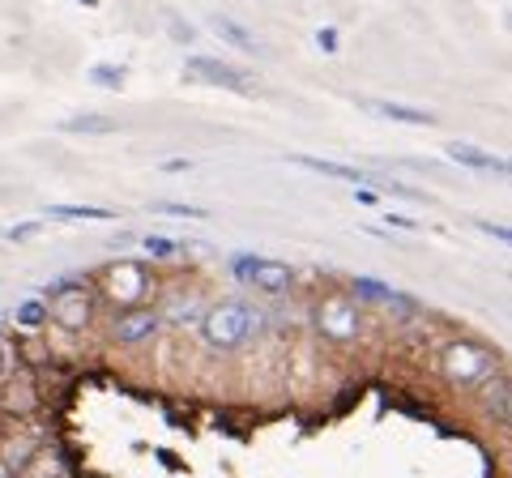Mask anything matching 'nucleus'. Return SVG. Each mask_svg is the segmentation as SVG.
Returning <instances> with one entry per match:
<instances>
[{
  "instance_id": "nucleus-1",
  "label": "nucleus",
  "mask_w": 512,
  "mask_h": 478,
  "mask_svg": "<svg viewBox=\"0 0 512 478\" xmlns=\"http://www.w3.org/2000/svg\"><path fill=\"white\" fill-rule=\"evenodd\" d=\"M265 316L256 312L244 299H218L201 312V342L214 350V355H231V350H244L256 333H261Z\"/></svg>"
},
{
  "instance_id": "nucleus-2",
  "label": "nucleus",
  "mask_w": 512,
  "mask_h": 478,
  "mask_svg": "<svg viewBox=\"0 0 512 478\" xmlns=\"http://www.w3.org/2000/svg\"><path fill=\"white\" fill-rule=\"evenodd\" d=\"M500 372V359H495V350L478 346L470 338H453L444 350H440V376L448 380V385L457 389H474L483 385L487 376Z\"/></svg>"
},
{
  "instance_id": "nucleus-3",
  "label": "nucleus",
  "mask_w": 512,
  "mask_h": 478,
  "mask_svg": "<svg viewBox=\"0 0 512 478\" xmlns=\"http://www.w3.org/2000/svg\"><path fill=\"white\" fill-rule=\"evenodd\" d=\"M99 295L107 299L116 312L128 308H150V295H154V278L141 261H116L99 274Z\"/></svg>"
},
{
  "instance_id": "nucleus-4",
  "label": "nucleus",
  "mask_w": 512,
  "mask_h": 478,
  "mask_svg": "<svg viewBox=\"0 0 512 478\" xmlns=\"http://www.w3.org/2000/svg\"><path fill=\"white\" fill-rule=\"evenodd\" d=\"M47 321L64 333H86L94 321V291L82 278H64L56 286H47Z\"/></svg>"
},
{
  "instance_id": "nucleus-5",
  "label": "nucleus",
  "mask_w": 512,
  "mask_h": 478,
  "mask_svg": "<svg viewBox=\"0 0 512 478\" xmlns=\"http://www.w3.org/2000/svg\"><path fill=\"white\" fill-rule=\"evenodd\" d=\"M231 278L256 286L261 295H291L295 286V269L274 257H256V252H235L231 257Z\"/></svg>"
},
{
  "instance_id": "nucleus-6",
  "label": "nucleus",
  "mask_w": 512,
  "mask_h": 478,
  "mask_svg": "<svg viewBox=\"0 0 512 478\" xmlns=\"http://www.w3.org/2000/svg\"><path fill=\"white\" fill-rule=\"evenodd\" d=\"M316 329L333 346H350L363 338V308L350 295H325L316 304Z\"/></svg>"
},
{
  "instance_id": "nucleus-7",
  "label": "nucleus",
  "mask_w": 512,
  "mask_h": 478,
  "mask_svg": "<svg viewBox=\"0 0 512 478\" xmlns=\"http://www.w3.org/2000/svg\"><path fill=\"white\" fill-rule=\"evenodd\" d=\"M158 329H163V312L158 308H128V312H111L107 338H111V346L137 350V346L154 342Z\"/></svg>"
},
{
  "instance_id": "nucleus-8",
  "label": "nucleus",
  "mask_w": 512,
  "mask_h": 478,
  "mask_svg": "<svg viewBox=\"0 0 512 478\" xmlns=\"http://www.w3.org/2000/svg\"><path fill=\"white\" fill-rule=\"evenodd\" d=\"M184 77L188 82H205V86H222V90H252L248 73L227 65V60H214V56H188L184 60Z\"/></svg>"
},
{
  "instance_id": "nucleus-9",
  "label": "nucleus",
  "mask_w": 512,
  "mask_h": 478,
  "mask_svg": "<svg viewBox=\"0 0 512 478\" xmlns=\"http://www.w3.org/2000/svg\"><path fill=\"white\" fill-rule=\"evenodd\" d=\"M448 158L470 171H495V175H508V158L491 154L483 146H474V141H448Z\"/></svg>"
},
{
  "instance_id": "nucleus-10",
  "label": "nucleus",
  "mask_w": 512,
  "mask_h": 478,
  "mask_svg": "<svg viewBox=\"0 0 512 478\" xmlns=\"http://www.w3.org/2000/svg\"><path fill=\"white\" fill-rule=\"evenodd\" d=\"M291 163L295 167H308L316 175H329V180H346V184H355L363 188L372 175H367L363 167H350V163H333V158H316V154H291Z\"/></svg>"
},
{
  "instance_id": "nucleus-11",
  "label": "nucleus",
  "mask_w": 512,
  "mask_h": 478,
  "mask_svg": "<svg viewBox=\"0 0 512 478\" xmlns=\"http://www.w3.org/2000/svg\"><path fill=\"white\" fill-rule=\"evenodd\" d=\"M359 107L367 111H376V116L384 120H397V124H436V116H431L427 107H410V103H393V99H359Z\"/></svg>"
},
{
  "instance_id": "nucleus-12",
  "label": "nucleus",
  "mask_w": 512,
  "mask_h": 478,
  "mask_svg": "<svg viewBox=\"0 0 512 478\" xmlns=\"http://www.w3.org/2000/svg\"><path fill=\"white\" fill-rule=\"evenodd\" d=\"M210 26H214V35L218 39H227L235 52H248V56H256V52H265L261 47V39L252 35V30L244 26V22H235V18H227V13H218V18H210Z\"/></svg>"
},
{
  "instance_id": "nucleus-13",
  "label": "nucleus",
  "mask_w": 512,
  "mask_h": 478,
  "mask_svg": "<svg viewBox=\"0 0 512 478\" xmlns=\"http://www.w3.org/2000/svg\"><path fill=\"white\" fill-rule=\"evenodd\" d=\"M60 129L73 133V137H107V133L120 129V120H116V116H103V111H82V116H69V120H64Z\"/></svg>"
},
{
  "instance_id": "nucleus-14",
  "label": "nucleus",
  "mask_w": 512,
  "mask_h": 478,
  "mask_svg": "<svg viewBox=\"0 0 512 478\" xmlns=\"http://www.w3.org/2000/svg\"><path fill=\"white\" fill-rule=\"evenodd\" d=\"M389 295H393V286L389 282H380V278H350V299H355L359 308H384L389 304Z\"/></svg>"
},
{
  "instance_id": "nucleus-15",
  "label": "nucleus",
  "mask_w": 512,
  "mask_h": 478,
  "mask_svg": "<svg viewBox=\"0 0 512 478\" xmlns=\"http://www.w3.org/2000/svg\"><path fill=\"white\" fill-rule=\"evenodd\" d=\"M47 218H56V222H111L116 210H103V205H47Z\"/></svg>"
},
{
  "instance_id": "nucleus-16",
  "label": "nucleus",
  "mask_w": 512,
  "mask_h": 478,
  "mask_svg": "<svg viewBox=\"0 0 512 478\" xmlns=\"http://www.w3.org/2000/svg\"><path fill=\"white\" fill-rule=\"evenodd\" d=\"M483 402H487L491 419L508 423V376H504V372H495V376L483 380Z\"/></svg>"
},
{
  "instance_id": "nucleus-17",
  "label": "nucleus",
  "mask_w": 512,
  "mask_h": 478,
  "mask_svg": "<svg viewBox=\"0 0 512 478\" xmlns=\"http://www.w3.org/2000/svg\"><path fill=\"white\" fill-rule=\"evenodd\" d=\"M86 82L99 90H124V65H111V60H99V65L86 69Z\"/></svg>"
},
{
  "instance_id": "nucleus-18",
  "label": "nucleus",
  "mask_w": 512,
  "mask_h": 478,
  "mask_svg": "<svg viewBox=\"0 0 512 478\" xmlns=\"http://www.w3.org/2000/svg\"><path fill=\"white\" fill-rule=\"evenodd\" d=\"M13 325L18 329H43L47 325V304L43 299H26V304H18V312H13Z\"/></svg>"
},
{
  "instance_id": "nucleus-19",
  "label": "nucleus",
  "mask_w": 512,
  "mask_h": 478,
  "mask_svg": "<svg viewBox=\"0 0 512 478\" xmlns=\"http://www.w3.org/2000/svg\"><path fill=\"white\" fill-rule=\"evenodd\" d=\"M141 248H146L154 261H171V257H180V239H167V235H146V239H141Z\"/></svg>"
},
{
  "instance_id": "nucleus-20",
  "label": "nucleus",
  "mask_w": 512,
  "mask_h": 478,
  "mask_svg": "<svg viewBox=\"0 0 512 478\" xmlns=\"http://www.w3.org/2000/svg\"><path fill=\"white\" fill-rule=\"evenodd\" d=\"M150 210L154 214H167V218H197V222L210 218V210H201V205H180V201H154Z\"/></svg>"
},
{
  "instance_id": "nucleus-21",
  "label": "nucleus",
  "mask_w": 512,
  "mask_h": 478,
  "mask_svg": "<svg viewBox=\"0 0 512 478\" xmlns=\"http://www.w3.org/2000/svg\"><path fill=\"white\" fill-rule=\"evenodd\" d=\"M384 308H389V312L397 316V321H414V316L423 312V304H419V299H414V295H406V291H393V295H389V304H384Z\"/></svg>"
},
{
  "instance_id": "nucleus-22",
  "label": "nucleus",
  "mask_w": 512,
  "mask_h": 478,
  "mask_svg": "<svg viewBox=\"0 0 512 478\" xmlns=\"http://www.w3.org/2000/svg\"><path fill=\"white\" fill-rule=\"evenodd\" d=\"M43 235V222H13V227H5V239L9 244H26V239Z\"/></svg>"
},
{
  "instance_id": "nucleus-23",
  "label": "nucleus",
  "mask_w": 512,
  "mask_h": 478,
  "mask_svg": "<svg viewBox=\"0 0 512 478\" xmlns=\"http://www.w3.org/2000/svg\"><path fill=\"white\" fill-rule=\"evenodd\" d=\"M316 47H320L325 56H333V52H338V30H333V26H320V30H316Z\"/></svg>"
},
{
  "instance_id": "nucleus-24",
  "label": "nucleus",
  "mask_w": 512,
  "mask_h": 478,
  "mask_svg": "<svg viewBox=\"0 0 512 478\" xmlns=\"http://www.w3.org/2000/svg\"><path fill=\"white\" fill-rule=\"evenodd\" d=\"M167 30H171V39H175V43H192V39H197V30H192V26H184L180 18H175V13L167 18Z\"/></svg>"
},
{
  "instance_id": "nucleus-25",
  "label": "nucleus",
  "mask_w": 512,
  "mask_h": 478,
  "mask_svg": "<svg viewBox=\"0 0 512 478\" xmlns=\"http://www.w3.org/2000/svg\"><path fill=\"white\" fill-rule=\"evenodd\" d=\"M478 231H483V235H495V239H500V244H508V227H500V222H478Z\"/></svg>"
},
{
  "instance_id": "nucleus-26",
  "label": "nucleus",
  "mask_w": 512,
  "mask_h": 478,
  "mask_svg": "<svg viewBox=\"0 0 512 478\" xmlns=\"http://www.w3.org/2000/svg\"><path fill=\"white\" fill-rule=\"evenodd\" d=\"M355 201H359V205H376V201H380V193H376V188H367V184H363V188H355Z\"/></svg>"
},
{
  "instance_id": "nucleus-27",
  "label": "nucleus",
  "mask_w": 512,
  "mask_h": 478,
  "mask_svg": "<svg viewBox=\"0 0 512 478\" xmlns=\"http://www.w3.org/2000/svg\"><path fill=\"white\" fill-rule=\"evenodd\" d=\"M389 227H402V231H419V222H414V218H402V214H389Z\"/></svg>"
},
{
  "instance_id": "nucleus-28",
  "label": "nucleus",
  "mask_w": 512,
  "mask_h": 478,
  "mask_svg": "<svg viewBox=\"0 0 512 478\" xmlns=\"http://www.w3.org/2000/svg\"><path fill=\"white\" fill-rule=\"evenodd\" d=\"M82 5H86V9H99V5H103V0H82Z\"/></svg>"
},
{
  "instance_id": "nucleus-29",
  "label": "nucleus",
  "mask_w": 512,
  "mask_h": 478,
  "mask_svg": "<svg viewBox=\"0 0 512 478\" xmlns=\"http://www.w3.org/2000/svg\"><path fill=\"white\" fill-rule=\"evenodd\" d=\"M0 478H13V474H5V470H0Z\"/></svg>"
},
{
  "instance_id": "nucleus-30",
  "label": "nucleus",
  "mask_w": 512,
  "mask_h": 478,
  "mask_svg": "<svg viewBox=\"0 0 512 478\" xmlns=\"http://www.w3.org/2000/svg\"><path fill=\"white\" fill-rule=\"evenodd\" d=\"M0 363H5V359H0Z\"/></svg>"
}]
</instances>
